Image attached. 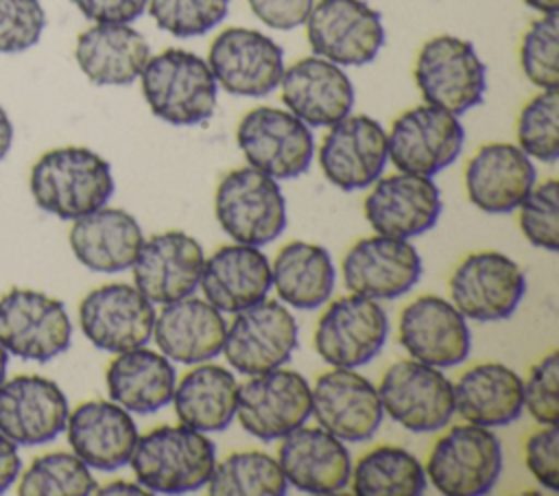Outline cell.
<instances>
[{
	"instance_id": "8",
	"label": "cell",
	"mask_w": 559,
	"mask_h": 496,
	"mask_svg": "<svg viewBox=\"0 0 559 496\" xmlns=\"http://www.w3.org/2000/svg\"><path fill=\"white\" fill-rule=\"evenodd\" d=\"M465 144L459 116L435 107L415 105L402 111L386 131V151L402 173L435 177L454 164Z\"/></svg>"
},
{
	"instance_id": "48",
	"label": "cell",
	"mask_w": 559,
	"mask_h": 496,
	"mask_svg": "<svg viewBox=\"0 0 559 496\" xmlns=\"http://www.w3.org/2000/svg\"><path fill=\"white\" fill-rule=\"evenodd\" d=\"M148 0H72V4L92 22L131 24L146 11Z\"/></svg>"
},
{
	"instance_id": "46",
	"label": "cell",
	"mask_w": 559,
	"mask_h": 496,
	"mask_svg": "<svg viewBox=\"0 0 559 496\" xmlns=\"http://www.w3.org/2000/svg\"><path fill=\"white\" fill-rule=\"evenodd\" d=\"M526 468L548 492H559V428L542 426L526 439Z\"/></svg>"
},
{
	"instance_id": "2",
	"label": "cell",
	"mask_w": 559,
	"mask_h": 496,
	"mask_svg": "<svg viewBox=\"0 0 559 496\" xmlns=\"http://www.w3.org/2000/svg\"><path fill=\"white\" fill-rule=\"evenodd\" d=\"M129 463L138 483L153 494H188L207 483L216 446L205 433L186 424L157 426L138 437Z\"/></svg>"
},
{
	"instance_id": "7",
	"label": "cell",
	"mask_w": 559,
	"mask_h": 496,
	"mask_svg": "<svg viewBox=\"0 0 559 496\" xmlns=\"http://www.w3.org/2000/svg\"><path fill=\"white\" fill-rule=\"evenodd\" d=\"M236 142L249 166L273 179L304 175L314 157L310 127L280 107L249 109L238 122Z\"/></svg>"
},
{
	"instance_id": "27",
	"label": "cell",
	"mask_w": 559,
	"mask_h": 496,
	"mask_svg": "<svg viewBox=\"0 0 559 496\" xmlns=\"http://www.w3.org/2000/svg\"><path fill=\"white\" fill-rule=\"evenodd\" d=\"M72 452L90 468L114 472L129 463L138 444V426L114 400L81 402L66 422Z\"/></svg>"
},
{
	"instance_id": "11",
	"label": "cell",
	"mask_w": 559,
	"mask_h": 496,
	"mask_svg": "<svg viewBox=\"0 0 559 496\" xmlns=\"http://www.w3.org/2000/svg\"><path fill=\"white\" fill-rule=\"evenodd\" d=\"M304 24L312 52L336 66H367L386 37L382 15L365 0H317Z\"/></svg>"
},
{
	"instance_id": "47",
	"label": "cell",
	"mask_w": 559,
	"mask_h": 496,
	"mask_svg": "<svg viewBox=\"0 0 559 496\" xmlns=\"http://www.w3.org/2000/svg\"><path fill=\"white\" fill-rule=\"evenodd\" d=\"M251 13L275 31H293L301 26L314 0H247Z\"/></svg>"
},
{
	"instance_id": "18",
	"label": "cell",
	"mask_w": 559,
	"mask_h": 496,
	"mask_svg": "<svg viewBox=\"0 0 559 496\" xmlns=\"http://www.w3.org/2000/svg\"><path fill=\"white\" fill-rule=\"evenodd\" d=\"M325 179L349 192L371 186L389 162L384 127L365 114H347L330 125L317 151Z\"/></svg>"
},
{
	"instance_id": "41",
	"label": "cell",
	"mask_w": 559,
	"mask_h": 496,
	"mask_svg": "<svg viewBox=\"0 0 559 496\" xmlns=\"http://www.w3.org/2000/svg\"><path fill=\"white\" fill-rule=\"evenodd\" d=\"M520 66L539 90H559V13H542L522 35Z\"/></svg>"
},
{
	"instance_id": "6",
	"label": "cell",
	"mask_w": 559,
	"mask_h": 496,
	"mask_svg": "<svg viewBox=\"0 0 559 496\" xmlns=\"http://www.w3.org/2000/svg\"><path fill=\"white\" fill-rule=\"evenodd\" d=\"M424 470L445 496H480L502 472V444L491 428L459 424L435 444Z\"/></svg>"
},
{
	"instance_id": "15",
	"label": "cell",
	"mask_w": 559,
	"mask_h": 496,
	"mask_svg": "<svg viewBox=\"0 0 559 496\" xmlns=\"http://www.w3.org/2000/svg\"><path fill=\"white\" fill-rule=\"evenodd\" d=\"M524 293L526 277L520 264L500 251L469 253L450 277V302L472 321L509 319Z\"/></svg>"
},
{
	"instance_id": "10",
	"label": "cell",
	"mask_w": 559,
	"mask_h": 496,
	"mask_svg": "<svg viewBox=\"0 0 559 496\" xmlns=\"http://www.w3.org/2000/svg\"><path fill=\"white\" fill-rule=\"evenodd\" d=\"M72 341V323L61 299L33 288H11L0 297V345L24 361L48 363Z\"/></svg>"
},
{
	"instance_id": "52",
	"label": "cell",
	"mask_w": 559,
	"mask_h": 496,
	"mask_svg": "<svg viewBox=\"0 0 559 496\" xmlns=\"http://www.w3.org/2000/svg\"><path fill=\"white\" fill-rule=\"evenodd\" d=\"M537 13H559V0H524Z\"/></svg>"
},
{
	"instance_id": "32",
	"label": "cell",
	"mask_w": 559,
	"mask_h": 496,
	"mask_svg": "<svg viewBox=\"0 0 559 496\" xmlns=\"http://www.w3.org/2000/svg\"><path fill=\"white\" fill-rule=\"evenodd\" d=\"M74 258L96 273L131 269L144 234L138 219L122 208H98L76 219L68 234Z\"/></svg>"
},
{
	"instance_id": "5",
	"label": "cell",
	"mask_w": 559,
	"mask_h": 496,
	"mask_svg": "<svg viewBox=\"0 0 559 496\" xmlns=\"http://www.w3.org/2000/svg\"><path fill=\"white\" fill-rule=\"evenodd\" d=\"M214 214L231 240L262 247L284 232L286 199L277 179L251 166L236 168L216 186Z\"/></svg>"
},
{
	"instance_id": "13",
	"label": "cell",
	"mask_w": 559,
	"mask_h": 496,
	"mask_svg": "<svg viewBox=\"0 0 559 496\" xmlns=\"http://www.w3.org/2000/svg\"><path fill=\"white\" fill-rule=\"evenodd\" d=\"M389 336L384 308L369 297L345 295L334 299L317 321L314 352L330 367L356 369L373 361Z\"/></svg>"
},
{
	"instance_id": "17",
	"label": "cell",
	"mask_w": 559,
	"mask_h": 496,
	"mask_svg": "<svg viewBox=\"0 0 559 496\" xmlns=\"http://www.w3.org/2000/svg\"><path fill=\"white\" fill-rule=\"evenodd\" d=\"M155 308L135 286L109 282L90 291L79 304V326L87 341L120 354L142 347L153 336Z\"/></svg>"
},
{
	"instance_id": "37",
	"label": "cell",
	"mask_w": 559,
	"mask_h": 496,
	"mask_svg": "<svg viewBox=\"0 0 559 496\" xmlns=\"http://www.w3.org/2000/svg\"><path fill=\"white\" fill-rule=\"evenodd\" d=\"M356 496H419L426 489V470L406 448L378 446L352 465Z\"/></svg>"
},
{
	"instance_id": "53",
	"label": "cell",
	"mask_w": 559,
	"mask_h": 496,
	"mask_svg": "<svg viewBox=\"0 0 559 496\" xmlns=\"http://www.w3.org/2000/svg\"><path fill=\"white\" fill-rule=\"evenodd\" d=\"M7 365H9V352L0 345V385H2L4 378H7Z\"/></svg>"
},
{
	"instance_id": "35",
	"label": "cell",
	"mask_w": 559,
	"mask_h": 496,
	"mask_svg": "<svg viewBox=\"0 0 559 496\" xmlns=\"http://www.w3.org/2000/svg\"><path fill=\"white\" fill-rule=\"evenodd\" d=\"M236 376L227 367L205 361L175 385L170 402L181 424L201 433H218L236 417Z\"/></svg>"
},
{
	"instance_id": "3",
	"label": "cell",
	"mask_w": 559,
	"mask_h": 496,
	"mask_svg": "<svg viewBox=\"0 0 559 496\" xmlns=\"http://www.w3.org/2000/svg\"><path fill=\"white\" fill-rule=\"evenodd\" d=\"M140 85L151 114L175 127L201 125L216 109L218 85L207 61L183 48L148 57Z\"/></svg>"
},
{
	"instance_id": "36",
	"label": "cell",
	"mask_w": 559,
	"mask_h": 496,
	"mask_svg": "<svg viewBox=\"0 0 559 496\" xmlns=\"http://www.w3.org/2000/svg\"><path fill=\"white\" fill-rule=\"evenodd\" d=\"M334 282L336 271L330 251L308 240L286 243L271 264V286L284 304L297 310L323 306L334 291Z\"/></svg>"
},
{
	"instance_id": "1",
	"label": "cell",
	"mask_w": 559,
	"mask_h": 496,
	"mask_svg": "<svg viewBox=\"0 0 559 496\" xmlns=\"http://www.w3.org/2000/svg\"><path fill=\"white\" fill-rule=\"evenodd\" d=\"M28 188L37 208L61 221H76L114 194V175L105 157L87 146H57L39 155Z\"/></svg>"
},
{
	"instance_id": "16",
	"label": "cell",
	"mask_w": 559,
	"mask_h": 496,
	"mask_svg": "<svg viewBox=\"0 0 559 496\" xmlns=\"http://www.w3.org/2000/svg\"><path fill=\"white\" fill-rule=\"evenodd\" d=\"M236 417L255 439H282L310 417V385L295 369H271L238 385Z\"/></svg>"
},
{
	"instance_id": "50",
	"label": "cell",
	"mask_w": 559,
	"mask_h": 496,
	"mask_svg": "<svg viewBox=\"0 0 559 496\" xmlns=\"http://www.w3.org/2000/svg\"><path fill=\"white\" fill-rule=\"evenodd\" d=\"M94 494H153L151 489H146L142 483H129V481H114L107 483L105 487H96Z\"/></svg>"
},
{
	"instance_id": "33",
	"label": "cell",
	"mask_w": 559,
	"mask_h": 496,
	"mask_svg": "<svg viewBox=\"0 0 559 496\" xmlns=\"http://www.w3.org/2000/svg\"><path fill=\"white\" fill-rule=\"evenodd\" d=\"M524 411V387L518 371L502 363H478L454 385V413L465 422L496 428L515 422Z\"/></svg>"
},
{
	"instance_id": "9",
	"label": "cell",
	"mask_w": 559,
	"mask_h": 496,
	"mask_svg": "<svg viewBox=\"0 0 559 496\" xmlns=\"http://www.w3.org/2000/svg\"><path fill=\"white\" fill-rule=\"evenodd\" d=\"M376 389L382 411L411 433H435L454 415V385L415 358L393 363Z\"/></svg>"
},
{
	"instance_id": "42",
	"label": "cell",
	"mask_w": 559,
	"mask_h": 496,
	"mask_svg": "<svg viewBox=\"0 0 559 496\" xmlns=\"http://www.w3.org/2000/svg\"><path fill=\"white\" fill-rule=\"evenodd\" d=\"M153 22L175 37H199L229 13V0H148Z\"/></svg>"
},
{
	"instance_id": "14",
	"label": "cell",
	"mask_w": 559,
	"mask_h": 496,
	"mask_svg": "<svg viewBox=\"0 0 559 496\" xmlns=\"http://www.w3.org/2000/svg\"><path fill=\"white\" fill-rule=\"evenodd\" d=\"M205 61L216 85L234 96H266L284 74L282 46L262 31L245 26L221 31L212 39Z\"/></svg>"
},
{
	"instance_id": "49",
	"label": "cell",
	"mask_w": 559,
	"mask_h": 496,
	"mask_svg": "<svg viewBox=\"0 0 559 496\" xmlns=\"http://www.w3.org/2000/svg\"><path fill=\"white\" fill-rule=\"evenodd\" d=\"M22 470V459L17 452V444L0 433V494L7 492Z\"/></svg>"
},
{
	"instance_id": "21",
	"label": "cell",
	"mask_w": 559,
	"mask_h": 496,
	"mask_svg": "<svg viewBox=\"0 0 559 496\" xmlns=\"http://www.w3.org/2000/svg\"><path fill=\"white\" fill-rule=\"evenodd\" d=\"M205 253L199 240L181 229L144 238L131 269L133 286L153 304H168L197 291Z\"/></svg>"
},
{
	"instance_id": "22",
	"label": "cell",
	"mask_w": 559,
	"mask_h": 496,
	"mask_svg": "<svg viewBox=\"0 0 559 496\" xmlns=\"http://www.w3.org/2000/svg\"><path fill=\"white\" fill-rule=\"evenodd\" d=\"M397 336L411 358L439 369L465 363L472 352L467 319L439 295L411 302L400 315Z\"/></svg>"
},
{
	"instance_id": "29",
	"label": "cell",
	"mask_w": 559,
	"mask_h": 496,
	"mask_svg": "<svg viewBox=\"0 0 559 496\" xmlns=\"http://www.w3.org/2000/svg\"><path fill=\"white\" fill-rule=\"evenodd\" d=\"M227 323L221 310L194 295L164 304L155 315L153 339L157 350L183 365L212 361L223 352Z\"/></svg>"
},
{
	"instance_id": "12",
	"label": "cell",
	"mask_w": 559,
	"mask_h": 496,
	"mask_svg": "<svg viewBox=\"0 0 559 496\" xmlns=\"http://www.w3.org/2000/svg\"><path fill=\"white\" fill-rule=\"evenodd\" d=\"M299 343L293 312L275 299H262L240 312L227 326L225 361L245 376H258L290 361Z\"/></svg>"
},
{
	"instance_id": "28",
	"label": "cell",
	"mask_w": 559,
	"mask_h": 496,
	"mask_svg": "<svg viewBox=\"0 0 559 496\" xmlns=\"http://www.w3.org/2000/svg\"><path fill=\"white\" fill-rule=\"evenodd\" d=\"M535 177L531 157L518 144L489 142L465 166L467 199L487 214H507L518 210Z\"/></svg>"
},
{
	"instance_id": "25",
	"label": "cell",
	"mask_w": 559,
	"mask_h": 496,
	"mask_svg": "<svg viewBox=\"0 0 559 496\" xmlns=\"http://www.w3.org/2000/svg\"><path fill=\"white\" fill-rule=\"evenodd\" d=\"M282 103L308 127H330L352 114L354 83L343 70L319 55L304 57L280 79Z\"/></svg>"
},
{
	"instance_id": "51",
	"label": "cell",
	"mask_w": 559,
	"mask_h": 496,
	"mask_svg": "<svg viewBox=\"0 0 559 496\" xmlns=\"http://www.w3.org/2000/svg\"><path fill=\"white\" fill-rule=\"evenodd\" d=\"M13 144V125L9 114L4 111V107L0 105V160H4L11 151Z\"/></svg>"
},
{
	"instance_id": "31",
	"label": "cell",
	"mask_w": 559,
	"mask_h": 496,
	"mask_svg": "<svg viewBox=\"0 0 559 496\" xmlns=\"http://www.w3.org/2000/svg\"><path fill=\"white\" fill-rule=\"evenodd\" d=\"M151 46L140 31L120 22H96L76 37L74 59L94 85H131L140 79Z\"/></svg>"
},
{
	"instance_id": "24",
	"label": "cell",
	"mask_w": 559,
	"mask_h": 496,
	"mask_svg": "<svg viewBox=\"0 0 559 496\" xmlns=\"http://www.w3.org/2000/svg\"><path fill=\"white\" fill-rule=\"evenodd\" d=\"M365 199V216L376 234L415 238L441 216V192L432 177L395 173L378 177Z\"/></svg>"
},
{
	"instance_id": "30",
	"label": "cell",
	"mask_w": 559,
	"mask_h": 496,
	"mask_svg": "<svg viewBox=\"0 0 559 496\" xmlns=\"http://www.w3.org/2000/svg\"><path fill=\"white\" fill-rule=\"evenodd\" d=\"M199 286L216 310L236 315L266 299L271 262L253 245H225L205 258Z\"/></svg>"
},
{
	"instance_id": "34",
	"label": "cell",
	"mask_w": 559,
	"mask_h": 496,
	"mask_svg": "<svg viewBox=\"0 0 559 496\" xmlns=\"http://www.w3.org/2000/svg\"><path fill=\"white\" fill-rule=\"evenodd\" d=\"M109 398L129 413L148 415L173 400L177 371L162 352L133 347L120 352L105 371Z\"/></svg>"
},
{
	"instance_id": "45",
	"label": "cell",
	"mask_w": 559,
	"mask_h": 496,
	"mask_svg": "<svg viewBox=\"0 0 559 496\" xmlns=\"http://www.w3.org/2000/svg\"><path fill=\"white\" fill-rule=\"evenodd\" d=\"M522 387L528 415L542 426H555L559 422V352L552 350L539 358Z\"/></svg>"
},
{
	"instance_id": "4",
	"label": "cell",
	"mask_w": 559,
	"mask_h": 496,
	"mask_svg": "<svg viewBox=\"0 0 559 496\" xmlns=\"http://www.w3.org/2000/svg\"><path fill=\"white\" fill-rule=\"evenodd\" d=\"M415 83L428 105L461 116L483 103L487 68L472 42L456 35H435L417 52Z\"/></svg>"
},
{
	"instance_id": "40",
	"label": "cell",
	"mask_w": 559,
	"mask_h": 496,
	"mask_svg": "<svg viewBox=\"0 0 559 496\" xmlns=\"http://www.w3.org/2000/svg\"><path fill=\"white\" fill-rule=\"evenodd\" d=\"M518 146L539 162L559 157V90H542L520 111L515 125Z\"/></svg>"
},
{
	"instance_id": "43",
	"label": "cell",
	"mask_w": 559,
	"mask_h": 496,
	"mask_svg": "<svg viewBox=\"0 0 559 496\" xmlns=\"http://www.w3.org/2000/svg\"><path fill=\"white\" fill-rule=\"evenodd\" d=\"M559 184L557 179H546L531 188L520 210V229L524 238L546 251L559 249Z\"/></svg>"
},
{
	"instance_id": "23",
	"label": "cell",
	"mask_w": 559,
	"mask_h": 496,
	"mask_svg": "<svg viewBox=\"0 0 559 496\" xmlns=\"http://www.w3.org/2000/svg\"><path fill=\"white\" fill-rule=\"evenodd\" d=\"M68 398L44 376L20 374L0 385V433L17 446H41L66 430Z\"/></svg>"
},
{
	"instance_id": "44",
	"label": "cell",
	"mask_w": 559,
	"mask_h": 496,
	"mask_svg": "<svg viewBox=\"0 0 559 496\" xmlns=\"http://www.w3.org/2000/svg\"><path fill=\"white\" fill-rule=\"evenodd\" d=\"M46 26L39 0H0V52H24L33 48Z\"/></svg>"
},
{
	"instance_id": "39",
	"label": "cell",
	"mask_w": 559,
	"mask_h": 496,
	"mask_svg": "<svg viewBox=\"0 0 559 496\" xmlns=\"http://www.w3.org/2000/svg\"><path fill=\"white\" fill-rule=\"evenodd\" d=\"M90 465L74 452H44L35 457L20 479L22 496H87L96 492Z\"/></svg>"
},
{
	"instance_id": "38",
	"label": "cell",
	"mask_w": 559,
	"mask_h": 496,
	"mask_svg": "<svg viewBox=\"0 0 559 496\" xmlns=\"http://www.w3.org/2000/svg\"><path fill=\"white\" fill-rule=\"evenodd\" d=\"M205 487L212 496H282L288 483L275 457L260 450H238L214 463Z\"/></svg>"
},
{
	"instance_id": "20",
	"label": "cell",
	"mask_w": 559,
	"mask_h": 496,
	"mask_svg": "<svg viewBox=\"0 0 559 496\" xmlns=\"http://www.w3.org/2000/svg\"><path fill=\"white\" fill-rule=\"evenodd\" d=\"M419 251L408 238L367 236L356 240L343 258V280L349 293L369 299L406 295L421 277Z\"/></svg>"
},
{
	"instance_id": "19",
	"label": "cell",
	"mask_w": 559,
	"mask_h": 496,
	"mask_svg": "<svg viewBox=\"0 0 559 496\" xmlns=\"http://www.w3.org/2000/svg\"><path fill=\"white\" fill-rule=\"evenodd\" d=\"M310 415L341 441H367L382 424L378 389L358 371L332 367L310 387Z\"/></svg>"
},
{
	"instance_id": "26",
	"label": "cell",
	"mask_w": 559,
	"mask_h": 496,
	"mask_svg": "<svg viewBox=\"0 0 559 496\" xmlns=\"http://www.w3.org/2000/svg\"><path fill=\"white\" fill-rule=\"evenodd\" d=\"M277 463L288 485L306 494H336L349 485L352 457L345 441L321 426H299L282 437Z\"/></svg>"
}]
</instances>
